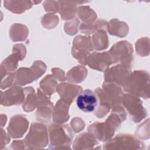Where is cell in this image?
<instances>
[{
    "mask_svg": "<svg viewBox=\"0 0 150 150\" xmlns=\"http://www.w3.org/2000/svg\"><path fill=\"white\" fill-rule=\"evenodd\" d=\"M145 148L142 141L135 136L126 134H119L107 141L103 146L104 149L135 150Z\"/></svg>",
    "mask_w": 150,
    "mask_h": 150,
    "instance_id": "obj_6",
    "label": "cell"
},
{
    "mask_svg": "<svg viewBox=\"0 0 150 150\" xmlns=\"http://www.w3.org/2000/svg\"><path fill=\"white\" fill-rule=\"evenodd\" d=\"M107 31L111 35L124 38L128 33L129 28L127 23L115 18L108 22Z\"/></svg>",
    "mask_w": 150,
    "mask_h": 150,
    "instance_id": "obj_21",
    "label": "cell"
},
{
    "mask_svg": "<svg viewBox=\"0 0 150 150\" xmlns=\"http://www.w3.org/2000/svg\"><path fill=\"white\" fill-rule=\"evenodd\" d=\"M12 149H26L23 140H15L11 145Z\"/></svg>",
    "mask_w": 150,
    "mask_h": 150,
    "instance_id": "obj_41",
    "label": "cell"
},
{
    "mask_svg": "<svg viewBox=\"0 0 150 150\" xmlns=\"http://www.w3.org/2000/svg\"><path fill=\"white\" fill-rule=\"evenodd\" d=\"M80 30L82 33L86 35H90L95 33L97 30L95 26L94 23H81L80 25Z\"/></svg>",
    "mask_w": 150,
    "mask_h": 150,
    "instance_id": "obj_36",
    "label": "cell"
},
{
    "mask_svg": "<svg viewBox=\"0 0 150 150\" xmlns=\"http://www.w3.org/2000/svg\"><path fill=\"white\" fill-rule=\"evenodd\" d=\"M12 52L18 54L20 56L21 60H22L25 57L26 54V47L22 43L15 44L13 46Z\"/></svg>",
    "mask_w": 150,
    "mask_h": 150,
    "instance_id": "obj_38",
    "label": "cell"
},
{
    "mask_svg": "<svg viewBox=\"0 0 150 150\" xmlns=\"http://www.w3.org/2000/svg\"><path fill=\"white\" fill-rule=\"evenodd\" d=\"M4 7L13 13L21 14L29 9L33 5L30 1H4Z\"/></svg>",
    "mask_w": 150,
    "mask_h": 150,
    "instance_id": "obj_23",
    "label": "cell"
},
{
    "mask_svg": "<svg viewBox=\"0 0 150 150\" xmlns=\"http://www.w3.org/2000/svg\"><path fill=\"white\" fill-rule=\"evenodd\" d=\"M98 102L96 93L89 89L82 91L76 99L78 108L85 112H93L97 107Z\"/></svg>",
    "mask_w": 150,
    "mask_h": 150,
    "instance_id": "obj_15",
    "label": "cell"
},
{
    "mask_svg": "<svg viewBox=\"0 0 150 150\" xmlns=\"http://www.w3.org/2000/svg\"><path fill=\"white\" fill-rule=\"evenodd\" d=\"M122 88L127 93L148 99L149 98V73L145 70L131 71Z\"/></svg>",
    "mask_w": 150,
    "mask_h": 150,
    "instance_id": "obj_3",
    "label": "cell"
},
{
    "mask_svg": "<svg viewBox=\"0 0 150 150\" xmlns=\"http://www.w3.org/2000/svg\"><path fill=\"white\" fill-rule=\"evenodd\" d=\"M79 23L80 21L77 18H73L71 21L66 22L64 26L65 32L71 36L76 34L78 32Z\"/></svg>",
    "mask_w": 150,
    "mask_h": 150,
    "instance_id": "obj_33",
    "label": "cell"
},
{
    "mask_svg": "<svg viewBox=\"0 0 150 150\" xmlns=\"http://www.w3.org/2000/svg\"><path fill=\"white\" fill-rule=\"evenodd\" d=\"M127 114L121 104L112 108L110 115L104 122H96L87 127V131L97 140L107 142L111 139L121 124L126 119Z\"/></svg>",
    "mask_w": 150,
    "mask_h": 150,
    "instance_id": "obj_1",
    "label": "cell"
},
{
    "mask_svg": "<svg viewBox=\"0 0 150 150\" xmlns=\"http://www.w3.org/2000/svg\"><path fill=\"white\" fill-rule=\"evenodd\" d=\"M69 105L65 103L61 99L59 100L53 107L52 112L53 122L57 124H63L67 122L69 119Z\"/></svg>",
    "mask_w": 150,
    "mask_h": 150,
    "instance_id": "obj_19",
    "label": "cell"
},
{
    "mask_svg": "<svg viewBox=\"0 0 150 150\" xmlns=\"http://www.w3.org/2000/svg\"><path fill=\"white\" fill-rule=\"evenodd\" d=\"M121 105L135 123L141 122L148 115L146 110L143 106L142 101L137 96L129 93L124 94L121 98Z\"/></svg>",
    "mask_w": 150,
    "mask_h": 150,
    "instance_id": "obj_7",
    "label": "cell"
},
{
    "mask_svg": "<svg viewBox=\"0 0 150 150\" xmlns=\"http://www.w3.org/2000/svg\"><path fill=\"white\" fill-rule=\"evenodd\" d=\"M43 6L46 12H51L52 13L59 12V5L58 1H45Z\"/></svg>",
    "mask_w": 150,
    "mask_h": 150,
    "instance_id": "obj_37",
    "label": "cell"
},
{
    "mask_svg": "<svg viewBox=\"0 0 150 150\" xmlns=\"http://www.w3.org/2000/svg\"><path fill=\"white\" fill-rule=\"evenodd\" d=\"M146 120L141 125H139L135 131V137L138 139H146L149 138V131H145V124Z\"/></svg>",
    "mask_w": 150,
    "mask_h": 150,
    "instance_id": "obj_35",
    "label": "cell"
},
{
    "mask_svg": "<svg viewBox=\"0 0 150 150\" xmlns=\"http://www.w3.org/2000/svg\"><path fill=\"white\" fill-rule=\"evenodd\" d=\"M131 70V67L122 64L109 67L104 71V82L114 83L122 87Z\"/></svg>",
    "mask_w": 150,
    "mask_h": 150,
    "instance_id": "obj_11",
    "label": "cell"
},
{
    "mask_svg": "<svg viewBox=\"0 0 150 150\" xmlns=\"http://www.w3.org/2000/svg\"><path fill=\"white\" fill-rule=\"evenodd\" d=\"M38 103L36 111V119L40 122L48 123L50 121L53 110V104L50 97L46 95L40 88L37 90Z\"/></svg>",
    "mask_w": 150,
    "mask_h": 150,
    "instance_id": "obj_10",
    "label": "cell"
},
{
    "mask_svg": "<svg viewBox=\"0 0 150 150\" xmlns=\"http://www.w3.org/2000/svg\"><path fill=\"white\" fill-rule=\"evenodd\" d=\"M137 53L142 57L147 56L149 53V39L148 37L138 39L135 43Z\"/></svg>",
    "mask_w": 150,
    "mask_h": 150,
    "instance_id": "obj_30",
    "label": "cell"
},
{
    "mask_svg": "<svg viewBox=\"0 0 150 150\" xmlns=\"http://www.w3.org/2000/svg\"><path fill=\"white\" fill-rule=\"evenodd\" d=\"M11 137L3 129L2 127L1 128V149H2L6 144H8L11 141Z\"/></svg>",
    "mask_w": 150,
    "mask_h": 150,
    "instance_id": "obj_40",
    "label": "cell"
},
{
    "mask_svg": "<svg viewBox=\"0 0 150 150\" xmlns=\"http://www.w3.org/2000/svg\"><path fill=\"white\" fill-rule=\"evenodd\" d=\"M108 38L106 31L103 29L98 30L92 36L93 49L97 51L105 49L108 46Z\"/></svg>",
    "mask_w": 150,
    "mask_h": 150,
    "instance_id": "obj_27",
    "label": "cell"
},
{
    "mask_svg": "<svg viewBox=\"0 0 150 150\" xmlns=\"http://www.w3.org/2000/svg\"><path fill=\"white\" fill-rule=\"evenodd\" d=\"M25 91V98L22 104V108L26 112L33 111L37 106L38 96L32 87L24 88Z\"/></svg>",
    "mask_w": 150,
    "mask_h": 150,
    "instance_id": "obj_26",
    "label": "cell"
},
{
    "mask_svg": "<svg viewBox=\"0 0 150 150\" xmlns=\"http://www.w3.org/2000/svg\"><path fill=\"white\" fill-rule=\"evenodd\" d=\"M42 25L48 29L55 28L59 23V18L54 13H49L45 15L41 21Z\"/></svg>",
    "mask_w": 150,
    "mask_h": 150,
    "instance_id": "obj_31",
    "label": "cell"
},
{
    "mask_svg": "<svg viewBox=\"0 0 150 150\" xmlns=\"http://www.w3.org/2000/svg\"><path fill=\"white\" fill-rule=\"evenodd\" d=\"M18 61H22L20 56L13 52L2 61L1 64L2 79L5 77L8 73L16 71Z\"/></svg>",
    "mask_w": 150,
    "mask_h": 150,
    "instance_id": "obj_22",
    "label": "cell"
},
{
    "mask_svg": "<svg viewBox=\"0 0 150 150\" xmlns=\"http://www.w3.org/2000/svg\"><path fill=\"white\" fill-rule=\"evenodd\" d=\"M56 91L59 95L60 99L70 105L75 97L83 91V88L77 84L62 83L57 84Z\"/></svg>",
    "mask_w": 150,
    "mask_h": 150,
    "instance_id": "obj_16",
    "label": "cell"
},
{
    "mask_svg": "<svg viewBox=\"0 0 150 150\" xmlns=\"http://www.w3.org/2000/svg\"><path fill=\"white\" fill-rule=\"evenodd\" d=\"M48 131L50 149H71L73 135L68 124L54 122L49 125Z\"/></svg>",
    "mask_w": 150,
    "mask_h": 150,
    "instance_id": "obj_4",
    "label": "cell"
},
{
    "mask_svg": "<svg viewBox=\"0 0 150 150\" xmlns=\"http://www.w3.org/2000/svg\"><path fill=\"white\" fill-rule=\"evenodd\" d=\"M30 68L34 73L35 79L37 80L45 73L47 69V66L43 62L40 60H36L33 63Z\"/></svg>",
    "mask_w": 150,
    "mask_h": 150,
    "instance_id": "obj_32",
    "label": "cell"
},
{
    "mask_svg": "<svg viewBox=\"0 0 150 150\" xmlns=\"http://www.w3.org/2000/svg\"><path fill=\"white\" fill-rule=\"evenodd\" d=\"M51 70L53 73L52 75L56 79V80H59V81H63L66 80L64 72L62 69L57 67H54Z\"/></svg>",
    "mask_w": 150,
    "mask_h": 150,
    "instance_id": "obj_39",
    "label": "cell"
},
{
    "mask_svg": "<svg viewBox=\"0 0 150 150\" xmlns=\"http://www.w3.org/2000/svg\"><path fill=\"white\" fill-rule=\"evenodd\" d=\"M35 80L34 73L30 68L20 67L14 72L13 86H23Z\"/></svg>",
    "mask_w": 150,
    "mask_h": 150,
    "instance_id": "obj_20",
    "label": "cell"
},
{
    "mask_svg": "<svg viewBox=\"0 0 150 150\" xmlns=\"http://www.w3.org/2000/svg\"><path fill=\"white\" fill-rule=\"evenodd\" d=\"M29 34V30L26 26L21 23L13 24L9 29V37L13 42L24 41Z\"/></svg>",
    "mask_w": 150,
    "mask_h": 150,
    "instance_id": "obj_25",
    "label": "cell"
},
{
    "mask_svg": "<svg viewBox=\"0 0 150 150\" xmlns=\"http://www.w3.org/2000/svg\"><path fill=\"white\" fill-rule=\"evenodd\" d=\"M94 93L98 98V105L93 114L97 118H103L114 107L121 104L124 94L120 86L114 83L104 82L101 87L97 88Z\"/></svg>",
    "mask_w": 150,
    "mask_h": 150,
    "instance_id": "obj_2",
    "label": "cell"
},
{
    "mask_svg": "<svg viewBox=\"0 0 150 150\" xmlns=\"http://www.w3.org/2000/svg\"><path fill=\"white\" fill-rule=\"evenodd\" d=\"M87 2L85 1H58L59 5V12L63 20L73 19L77 11V5Z\"/></svg>",
    "mask_w": 150,
    "mask_h": 150,
    "instance_id": "obj_18",
    "label": "cell"
},
{
    "mask_svg": "<svg viewBox=\"0 0 150 150\" xmlns=\"http://www.w3.org/2000/svg\"><path fill=\"white\" fill-rule=\"evenodd\" d=\"M133 48L126 40L115 43L108 51L112 64H122L132 68L133 63Z\"/></svg>",
    "mask_w": 150,
    "mask_h": 150,
    "instance_id": "obj_8",
    "label": "cell"
},
{
    "mask_svg": "<svg viewBox=\"0 0 150 150\" xmlns=\"http://www.w3.org/2000/svg\"><path fill=\"white\" fill-rule=\"evenodd\" d=\"M25 98V89L21 86H14L4 92L1 91V104L4 106L20 105L23 103Z\"/></svg>",
    "mask_w": 150,
    "mask_h": 150,
    "instance_id": "obj_12",
    "label": "cell"
},
{
    "mask_svg": "<svg viewBox=\"0 0 150 150\" xmlns=\"http://www.w3.org/2000/svg\"><path fill=\"white\" fill-rule=\"evenodd\" d=\"M97 139L90 132H85L78 135L73 144V149H101Z\"/></svg>",
    "mask_w": 150,
    "mask_h": 150,
    "instance_id": "obj_17",
    "label": "cell"
},
{
    "mask_svg": "<svg viewBox=\"0 0 150 150\" xmlns=\"http://www.w3.org/2000/svg\"><path fill=\"white\" fill-rule=\"evenodd\" d=\"M29 123L28 119L23 115L12 116L7 127L8 134L12 138H22L28 129Z\"/></svg>",
    "mask_w": 150,
    "mask_h": 150,
    "instance_id": "obj_14",
    "label": "cell"
},
{
    "mask_svg": "<svg viewBox=\"0 0 150 150\" xmlns=\"http://www.w3.org/2000/svg\"><path fill=\"white\" fill-rule=\"evenodd\" d=\"M112 64L108 52H93L90 53L86 60V64L91 69L100 71H104Z\"/></svg>",
    "mask_w": 150,
    "mask_h": 150,
    "instance_id": "obj_13",
    "label": "cell"
},
{
    "mask_svg": "<svg viewBox=\"0 0 150 150\" xmlns=\"http://www.w3.org/2000/svg\"><path fill=\"white\" fill-rule=\"evenodd\" d=\"M23 141L27 149L44 148L49 141V131L46 125L42 122H32Z\"/></svg>",
    "mask_w": 150,
    "mask_h": 150,
    "instance_id": "obj_5",
    "label": "cell"
},
{
    "mask_svg": "<svg viewBox=\"0 0 150 150\" xmlns=\"http://www.w3.org/2000/svg\"><path fill=\"white\" fill-rule=\"evenodd\" d=\"M79 18L85 23H93L97 19L96 13L88 6H81L77 8Z\"/></svg>",
    "mask_w": 150,
    "mask_h": 150,
    "instance_id": "obj_29",
    "label": "cell"
},
{
    "mask_svg": "<svg viewBox=\"0 0 150 150\" xmlns=\"http://www.w3.org/2000/svg\"><path fill=\"white\" fill-rule=\"evenodd\" d=\"M87 76V70L83 65H78L70 69L66 74V80L70 83H79L84 81Z\"/></svg>",
    "mask_w": 150,
    "mask_h": 150,
    "instance_id": "obj_24",
    "label": "cell"
},
{
    "mask_svg": "<svg viewBox=\"0 0 150 150\" xmlns=\"http://www.w3.org/2000/svg\"><path fill=\"white\" fill-rule=\"evenodd\" d=\"M70 125L75 133L81 131L85 127L84 121L79 117H75L71 120Z\"/></svg>",
    "mask_w": 150,
    "mask_h": 150,
    "instance_id": "obj_34",
    "label": "cell"
},
{
    "mask_svg": "<svg viewBox=\"0 0 150 150\" xmlns=\"http://www.w3.org/2000/svg\"><path fill=\"white\" fill-rule=\"evenodd\" d=\"M40 88L47 96L53 94L56 89L57 82L56 79L52 74H47L40 82Z\"/></svg>",
    "mask_w": 150,
    "mask_h": 150,
    "instance_id": "obj_28",
    "label": "cell"
},
{
    "mask_svg": "<svg viewBox=\"0 0 150 150\" xmlns=\"http://www.w3.org/2000/svg\"><path fill=\"white\" fill-rule=\"evenodd\" d=\"M91 37L89 35H78L73 39L71 54L78 62L84 66L91 52L93 50Z\"/></svg>",
    "mask_w": 150,
    "mask_h": 150,
    "instance_id": "obj_9",
    "label": "cell"
}]
</instances>
